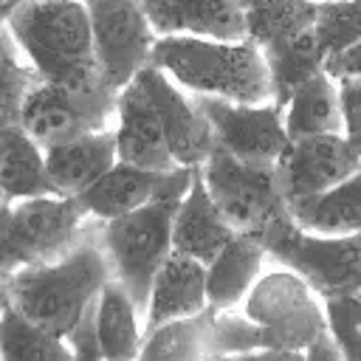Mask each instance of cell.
<instances>
[{"instance_id":"cell-44","label":"cell","mask_w":361,"mask_h":361,"mask_svg":"<svg viewBox=\"0 0 361 361\" xmlns=\"http://www.w3.org/2000/svg\"><path fill=\"white\" fill-rule=\"evenodd\" d=\"M358 296H361V293H358Z\"/></svg>"},{"instance_id":"cell-22","label":"cell","mask_w":361,"mask_h":361,"mask_svg":"<svg viewBox=\"0 0 361 361\" xmlns=\"http://www.w3.org/2000/svg\"><path fill=\"white\" fill-rule=\"evenodd\" d=\"M290 220L310 234L350 237L361 231V169L338 186L285 203Z\"/></svg>"},{"instance_id":"cell-8","label":"cell","mask_w":361,"mask_h":361,"mask_svg":"<svg viewBox=\"0 0 361 361\" xmlns=\"http://www.w3.org/2000/svg\"><path fill=\"white\" fill-rule=\"evenodd\" d=\"M116 99L118 90H113L107 82L87 87H62L39 82L23 107L20 127L42 149L85 133L113 130Z\"/></svg>"},{"instance_id":"cell-32","label":"cell","mask_w":361,"mask_h":361,"mask_svg":"<svg viewBox=\"0 0 361 361\" xmlns=\"http://www.w3.org/2000/svg\"><path fill=\"white\" fill-rule=\"evenodd\" d=\"M336 85H338V102L344 118V138L361 155V76H344Z\"/></svg>"},{"instance_id":"cell-4","label":"cell","mask_w":361,"mask_h":361,"mask_svg":"<svg viewBox=\"0 0 361 361\" xmlns=\"http://www.w3.org/2000/svg\"><path fill=\"white\" fill-rule=\"evenodd\" d=\"M192 178L195 166H175L166 172L164 186L152 203L102 223V240L113 279L130 293L141 316H147L152 279L172 251V220L192 186Z\"/></svg>"},{"instance_id":"cell-42","label":"cell","mask_w":361,"mask_h":361,"mask_svg":"<svg viewBox=\"0 0 361 361\" xmlns=\"http://www.w3.org/2000/svg\"><path fill=\"white\" fill-rule=\"evenodd\" d=\"M6 3H8V0H0V8H3V6H6Z\"/></svg>"},{"instance_id":"cell-27","label":"cell","mask_w":361,"mask_h":361,"mask_svg":"<svg viewBox=\"0 0 361 361\" xmlns=\"http://www.w3.org/2000/svg\"><path fill=\"white\" fill-rule=\"evenodd\" d=\"M316 3L302 0H251L245 3V28L248 39L259 48L293 39L302 31L313 28Z\"/></svg>"},{"instance_id":"cell-45","label":"cell","mask_w":361,"mask_h":361,"mask_svg":"<svg viewBox=\"0 0 361 361\" xmlns=\"http://www.w3.org/2000/svg\"><path fill=\"white\" fill-rule=\"evenodd\" d=\"M0 361H3V358H0Z\"/></svg>"},{"instance_id":"cell-38","label":"cell","mask_w":361,"mask_h":361,"mask_svg":"<svg viewBox=\"0 0 361 361\" xmlns=\"http://www.w3.org/2000/svg\"><path fill=\"white\" fill-rule=\"evenodd\" d=\"M8 305H11L8 302V288H6V279H0V319H3V313H6Z\"/></svg>"},{"instance_id":"cell-12","label":"cell","mask_w":361,"mask_h":361,"mask_svg":"<svg viewBox=\"0 0 361 361\" xmlns=\"http://www.w3.org/2000/svg\"><path fill=\"white\" fill-rule=\"evenodd\" d=\"M361 169V155L344 135H310L288 141L274 164L285 203L327 192Z\"/></svg>"},{"instance_id":"cell-19","label":"cell","mask_w":361,"mask_h":361,"mask_svg":"<svg viewBox=\"0 0 361 361\" xmlns=\"http://www.w3.org/2000/svg\"><path fill=\"white\" fill-rule=\"evenodd\" d=\"M268 254L259 237L234 234V240L206 265V296L214 313L234 310L262 276Z\"/></svg>"},{"instance_id":"cell-7","label":"cell","mask_w":361,"mask_h":361,"mask_svg":"<svg viewBox=\"0 0 361 361\" xmlns=\"http://www.w3.org/2000/svg\"><path fill=\"white\" fill-rule=\"evenodd\" d=\"M200 175L214 206L237 234L262 237L274 220L288 214L274 166L245 164L223 149H214L200 166Z\"/></svg>"},{"instance_id":"cell-10","label":"cell","mask_w":361,"mask_h":361,"mask_svg":"<svg viewBox=\"0 0 361 361\" xmlns=\"http://www.w3.org/2000/svg\"><path fill=\"white\" fill-rule=\"evenodd\" d=\"M90 214L76 197L48 195L11 203L8 254L14 265H45L71 254Z\"/></svg>"},{"instance_id":"cell-15","label":"cell","mask_w":361,"mask_h":361,"mask_svg":"<svg viewBox=\"0 0 361 361\" xmlns=\"http://www.w3.org/2000/svg\"><path fill=\"white\" fill-rule=\"evenodd\" d=\"M144 8L158 37L248 39L243 0H144Z\"/></svg>"},{"instance_id":"cell-29","label":"cell","mask_w":361,"mask_h":361,"mask_svg":"<svg viewBox=\"0 0 361 361\" xmlns=\"http://www.w3.org/2000/svg\"><path fill=\"white\" fill-rule=\"evenodd\" d=\"M39 82V73L20 51L8 25H0V127L20 124L23 107Z\"/></svg>"},{"instance_id":"cell-3","label":"cell","mask_w":361,"mask_h":361,"mask_svg":"<svg viewBox=\"0 0 361 361\" xmlns=\"http://www.w3.org/2000/svg\"><path fill=\"white\" fill-rule=\"evenodd\" d=\"M3 25H8L42 82L62 87L107 82L96 59L90 17L82 0H28Z\"/></svg>"},{"instance_id":"cell-26","label":"cell","mask_w":361,"mask_h":361,"mask_svg":"<svg viewBox=\"0 0 361 361\" xmlns=\"http://www.w3.org/2000/svg\"><path fill=\"white\" fill-rule=\"evenodd\" d=\"M265 56V68L271 76V90H274V102L279 107H285V102L316 73L324 71V54L322 45L313 34V28L302 31L293 39L276 42L271 48H262Z\"/></svg>"},{"instance_id":"cell-28","label":"cell","mask_w":361,"mask_h":361,"mask_svg":"<svg viewBox=\"0 0 361 361\" xmlns=\"http://www.w3.org/2000/svg\"><path fill=\"white\" fill-rule=\"evenodd\" d=\"M0 358L3 361H73L68 338L34 324L11 305L0 319Z\"/></svg>"},{"instance_id":"cell-11","label":"cell","mask_w":361,"mask_h":361,"mask_svg":"<svg viewBox=\"0 0 361 361\" xmlns=\"http://www.w3.org/2000/svg\"><path fill=\"white\" fill-rule=\"evenodd\" d=\"M189 96L212 127L214 149H223L231 158L245 164L274 166L282 149L288 147L285 118L276 102L237 104L214 96H195V93Z\"/></svg>"},{"instance_id":"cell-17","label":"cell","mask_w":361,"mask_h":361,"mask_svg":"<svg viewBox=\"0 0 361 361\" xmlns=\"http://www.w3.org/2000/svg\"><path fill=\"white\" fill-rule=\"evenodd\" d=\"M203 310H209L206 265L197 262L195 257H186L172 248L152 279L149 305H147V316H144V336L166 322L189 319Z\"/></svg>"},{"instance_id":"cell-6","label":"cell","mask_w":361,"mask_h":361,"mask_svg":"<svg viewBox=\"0 0 361 361\" xmlns=\"http://www.w3.org/2000/svg\"><path fill=\"white\" fill-rule=\"evenodd\" d=\"M243 313L254 322L262 350L305 353L322 333H327L322 299L285 268L257 279Z\"/></svg>"},{"instance_id":"cell-40","label":"cell","mask_w":361,"mask_h":361,"mask_svg":"<svg viewBox=\"0 0 361 361\" xmlns=\"http://www.w3.org/2000/svg\"><path fill=\"white\" fill-rule=\"evenodd\" d=\"M0 203H8V200H6V197H3V189H0Z\"/></svg>"},{"instance_id":"cell-18","label":"cell","mask_w":361,"mask_h":361,"mask_svg":"<svg viewBox=\"0 0 361 361\" xmlns=\"http://www.w3.org/2000/svg\"><path fill=\"white\" fill-rule=\"evenodd\" d=\"M234 234L237 231L231 228V223L214 206V200L203 183L200 166H195L192 186H189L186 197L180 200L175 220H172V248L209 265L234 240Z\"/></svg>"},{"instance_id":"cell-39","label":"cell","mask_w":361,"mask_h":361,"mask_svg":"<svg viewBox=\"0 0 361 361\" xmlns=\"http://www.w3.org/2000/svg\"><path fill=\"white\" fill-rule=\"evenodd\" d=\"M23 3H28V0H8V3L0 8V25H3V20H6V17H8V14L17 8V6H23Z\"/></svg>"},{"instance_id":"cell-13","label":"cell","mask_w":361,"mask_h":361,"mask_svg":"<svg viewBox=\"0 0 361 361\" xmlns=\"http://www.w3.org/2000/svg\"><path fill=\"white\" fill-rule=\"evenodd\" d=\"M147 96L152 99L164 135H166V147L175 158L178 166H203L206 158L214 152V135L212 127L206 121V116L195 107L192 96L186 90H180L161 68L147 65L138 76H135Z\"/></svg>"},{"instance_id":"cell-43","label":"cell","mask_w":361,"mask_h":361,"mask_svg":"<svg viewBox=\"0 0 361 361\" xmlns=\"http://www.w3.org/2000/svg\"><path fill=\"white\" fill-rule=\"evenodd\" d=\"M243 3H251V0H243Z\"/></svg>"},{"instance_id":"cell-25","label":"cell","mask_w":361,"mask_h":361,"mask_svg":"<svg viewBox=\"0 0 361 361\" xmlns=\"http://www.w3.org/2000/svg\"><path fill=\"white\" fill-rule=\"evenodd\" d=\"M214 310L175 319L144 336L135 361H214Z\"/></svg>"},{"instance_id":"cell-36","label":"cell","mask_w":361,"mask_h":361,"mask_svg":"<svg viewBox=\"0 0 361 361\" xmlns=\"http://www.w3.org/2000/svg\"><path fill=\"white\" fill-rule=\"evenodd\" d=\"M8 228H11V203H0V279H6L17 268L8 254Z\"/></svg>"},{"instance_id":"cell-34","label":"cell","mask_w":361,"mask_h":361,"mask_svg":"<svg viewBox=\"0 0 361 361\" xmlns=\"http://www.w3.org/2000/svg\"><path fill=\"white\" fill-rule=\"evenodd\" d=\"M324 73L338 82L344 76H361V39H355L353 45H347L344 51L333 54L324 59Z\"/></svg>"},{"instance_id":"cell-23","label":"cell","mask_w":361,"mask_h":361,"mask_svg":"<svg viewBox=\"0 0 361 361\" xmlns=\"http://www.w3.org/2000/svg\"><path fill=\"white\" fill-rule=\"evenodd\" d=\"M288 141L310 135H344L338 85L322 71L307 79L282 107Z\"/></svg>"},{"instance_id":"cell-21","label":"cell","mask_w":361,"mask_h":361,"mask_svg":"<svg viewBox=\"0 0 361 361\" xmlns=\"http://www.w3.org/2000/svg\"><path fill=\"white\" fill-rule=\"evenodd\" d=\"M0 189L8 203L56 195L42 147L20 124L0 127Z\"/></svg>"},{"instance_id":"cell-33","label":"cell","mask_w":361,"mask_h":361,"mask_svg":"<svg viewBox=\"0 0 361 361\" xmlns=\"http://www.w3.org/2000/svg\"><path fill=\"white\" fill-rule=\"evenodd\" d=\"M99 302V299H96ZM68 344L73 350V361H104L99 338H96V305L82 316V322L71 330Z\"/></svg>"},{"instance_id":"cell-16","label":"cell","mask_w":361,"mask_h":361,"mask_svg":"<svg viewBox=\"0 0 361 361\" xmlns=\"http://www.w3.org/2000/svg\"><path fill=\"white\" fill-rule=\"evenodd\" d=\"M42 152H45L48 178L56 195L62 197H79L118 164L113 130L85 133V135L51 144Z\"/></svg>"},{"instance_id":"cell-20","label":"cell","mask_w":361,"mask_h":361,"mask_svg":"<svg viewBox=\"0 0 361 361\" xmlns=\"http://www.w3.org/2000/svg\"><path fill=\"white\" fill-rule=\"evenodd\" d=\"M164 178L166 172H149V169H138L133 164L118 161L102 180H96L76 200L85 206V212L93 220L107 223L152 203L164 186Z\"/></svg>"},{"instance_id":"cell-24","label":"cell","mask_w":361,"mask_h":361,"mask_svg":"<svg viewBox=\"0 0 361 361\" xmlns=\"http://www.w3.org/2000/svg\"><path fill=\"white\" fill-rule=\"evenodd\" d=\"M144 319L133 305L130 293L110 279L96 302V338L104 361H135L144 344V330L138 324Z\"/></svg>"},{"instance_id":"cell-41","label":"cell","mask_w":361,"mask_h":361,"mask_svg":"<svg viewBox=\"0 0 361 361\" xmlns=\"http://www.w3.org/2000/svg\"><path fill=\"white\" fill-rule=\"evenodd\" d=\"M302 3H322V0H302Z\"/></svg>"},{"instance_id":"cell-5","label":"cell","mask_w":361,"mask_h":361,"mask_svg":"<svg viewBox=\"0 0 361 361\" xmlns=\"http://www.w3.org/2000/svg\"><path fill=\"white\" fill-rule=\"evenodd\" d=\"M271 262L296 274L319 299L361 293V231L350 237H322L302 231L282 214L262 231Z\"/></svg>"},{"instance_id":"cell-14","label":"cell","mask_w":361,"mask_h":361,"mask_svg":"<svg viewBox=\"0 0 361 361\" xmlns=\"http://www.w3.org/2000/svg\"><path fill=\"white\" fill-rule=\"evenodd\" d=\"M113 133H116L118 161L149 172H169L178 166L166 147L158 110L138 79H133L127 87L118 90Z\"/></svg>"},{"instance_id":"cell-31","label":"cell","mask_w":361,"mask_h":361,"mask_svg":"<svg viewBox=\"0 0 361 361\" xmlns=\"http://www.w3.org/2000/svg\"><path fill=\"white\" fill-rule=\"evenodd\" d=\"M327 330L336 338L344 361H361V296L322 299Z\"/></svg>"},{"instance_id":"cell-2","label":"cell","mask_w":361,"mask_h":361,"mask_svg":"<svg viewBox=\"0 0 361 361\" xmlns=\"http://www.w3.org/2000/svg\"><path fill=\"white\" fill-rule=\"evenodd\" d=\"M180 90L237 104L274 102L262 48L251 39L223 42L203 37H158L152 62Z\"/></svg>"},{"instance_id":"cell-30","label":"cell","mask_w":361,"mask_h":361,"mask_svg":"<svg viewBox=\"0 0 361 361\" xmlns=\"http://www.w3.org/2000/svg\"><path fill=\"white\" fill-rule=\"evenodd\" d=\"M313 34L324 59L361 39V0H322L316 3Z\"/></svg>"},{"instance_id":"cell-37","label":"cell","mask_w":361,"mask_h":361,"mask_svg":"<svg viewBox=\"0 0 361 361\" xmlns=\"http://www.w3.org/2000/svg\"><path fill=\"white\" fill-rule=\"evenodd\" d=\"M305 361H344V355H341L336 338L330 336V330L322 333V336L305 350Z\"/></svg>"},{"instance_id":"cell-1","label":"cell","mask_w":361,"mask_h":361,"mask_svg":"<svg viewBox=\"0 0 361 361\" xmlns=\"http://www.w3.org/2000/svg\"><path fill=\"white\" fill-rule=\"evenodd\" d=\"M110 279L113 268L102 240V220L90 217L68 257L45 265H20L6 276V288L17 313L68 338Z\"/></svg>"},{"instance_id":"cell-9","label":"cell","mask_w":361,"mask_h":361,"mask_svg":"<svg viewBox=\"0 0 361 361\" xmlns=\"http://www.w3.org/2000/svg\"><path fill=\"white\" fill-rule=\"evenodd\" d=\"M90 17V34L99 68L113 90L127 87L149 62L158 34L144 0H82Z\"/></svg>"},{"instance_id":"cell-35","label":"cell","mask_w":361,"mask_h":361,"mask_svg":"<svg viewBox=\"0 0 361 361\" xmlns=\"http://www.w3.org/2000/svg\"><path fill=\"white\" fill-rule=\"evenodd\" d=\"M214 361H305V353H299V350H251V353L217 355Z\"/></svg>"}]
</instances>
